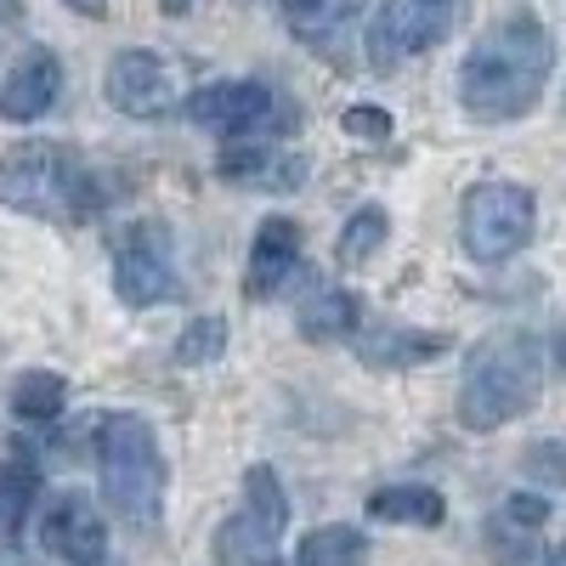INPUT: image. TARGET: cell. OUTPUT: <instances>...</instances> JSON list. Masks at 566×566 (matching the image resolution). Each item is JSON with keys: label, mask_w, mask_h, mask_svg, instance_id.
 Masks as SVG:
<instances>
[{"label": "cell", "mask_w": 566, "mask_h": 566, "mask_svg": "<svg viewBox=\"0 0 566 566\" xmlns=\"http://www.w3.org/2000/svg\"><path fill=\"white\" fill-rule=\"evenodd\" d=\"M533 227H538V199H533V187H522V181H476L464 193L459 239H464L470 261L499 266L510 255H522L527 239H533Z\"/></svg>", "instance_id": "cell-5"}, {"label": "cell", "mask_w": 566, "mask_h": 566, "mask_svg": "<svg viewBox=\"0 0 566 566\" xmlns=\"http://www.w3.org/2000/svg\"><path fill=\"white\" fill-rule=\"evenodd\" d=\"M227 352V323L221 317H193V323H187L181 328V335H176V363L181 368H205V363H216Z\"/></svg>", "instance_id": "cell-24"}, {"label": "cell", "mask_w": 566, "mask_h": 566, "mask_svg": "<svg viewBox=\"0 0 566 566\" xmlns=\"http://www.w3.org/2000/svg\"><path fill=\"white\" fill-rule=\"evenodd\" d=\"M295 566H368V538L357 527H317L301 538Z\"/></svg>", "instance_id": "cell-22"}, {"label": "cell", "mask_w": 566, "mask_h": 566, "mask_svg": "<svg viewBox=\"0 0 566 566\" xmlns=\"http://www.w3.org/2000/svg\"><path fill=\"white\" fill-rule=\"evenodd\" d=\"M63 7H74L80 18H108V0H63Z\"/></svg>", "instance_id": "cell-27"}, {"label": "cell", "mask_w": 566, "mask_h": 566, "mask_svg": "<svg viewBox=\"0 0 566 566\" xmlns=\"http://www.w3.org/2000/svg\"><path fill=\"white\" fill-rule=\"evenodd\" d=\"M522 464H527V476H533V482H544V488H566V442H533V448L522 453Z\"/></svg>", "instance_id": "cell-25"}, {"label": "cell", "mask_w": 566, "mask_h": 566, "mask_svg": "<svg viewBox=\"0 0 566 566\" xmlns=\"http://www.w3.org/2000/svg\"><path fill=\"white\" fill-rule=\"evenodd\" d=\"M114 295L125 306H165L181 295L176 250L159 221H130L114 244Z\"/></svg>", "instance_id": "cell-9"}, {"label": "cell", "mask_w": 566, "mask_h": 566, "mask_svg": "<svg viewBox=\"0 0 566 566\" xmlns=\"http://www.w3.org/2000/svg\"><path fill=\"white\" fill-rule=\"evenodd\" d=\"M159 7H165L170 18H187V12H193V0H159Z\"/></svg>", "instance_id": "cell-28"}, {"label": "cell", "mask_w": 566, "mask_h": 566, "mask_svg": "<svg viewBox=\"0 0 566 566\" xmlns=\"http://www.w3.org/2000/svg\"><path fill=\"white\" fill-rule=\"evenodd\" d=\"M40 504V470L29 459H0V544H18Z\"/></svg>", "instance_id": "cell-19"}, {"label": "cell", "mask_w": 566, "mask_h": 566, "mask_svg": "<svg viewBox=\"0 0 566 566\" xmlns=\"http://www.w3.org/2000/svg\"><path fill=\"white\" fill-rule=\"evenodd\" d=\"M442 352H448V335H437V328L380 323V328H363L357 335V357L368 368H413V363H431Z\"/></svg>", "instance_id": "cell-17"}, {"label": "cell", "mask_w": 566, "mask_h": 566, "mask_svg": "<svg viewBox=\"0 0 566 566\" xmlns=\"http://www.w3.org/2000/svg\"><path fill=\"white\" fill-rule=\"evenodd\" d=\"M340 130H346V136H363V142H386V136H391V114L363 103V108H346V114H340Z\"/></svg>", "instance_id": "cell-26"}, {"label": "cell", "mask_w": 566, "mask_h": 566, "mask_svg": "<svg viewBox=\"0 0 566 566\" xmlns=\"http://www.w3.org/2000/svg\"><path fill=\"white\" fill-rule=\"evenodd\" d=\"M57 91H63V63L57 52H45V45H34V52H23L7 74V85H0V114L29 125L40 114L57 108Z\"/></svg>", "instance_id": "cell-15"}, {"label": "cell", "mask_w": 566, "mask_h": 566, "mask_svg": "<svg viewBox=\"0 0 566 566\" xmlns=\"http://www.w3.org/2000/svg\"><path fill=\"white\" fill-rule=\"evenodd\" d=\"M97 476L103 499L125 527H154L165 504V453L142 413H108L97 431Z\"/></svg>", "instance_id": "cell-4"}, {"label": "cell", "mask_w": 566, "mask_h": 566, "mask_svg": "<svg viewBox=\"0 0 566 566\" xmlns=\"http://www.w3.org/2000/svg\"><path fill=\"white\" fill-rule=\"evenodd\" d=\"M368 515L374 522H397V527H442L448 522V504L437 488H419V482H402V488H380L368 499Z\"/></svg>", "instance_id": "cell-20"}, {"label": "cell", "mask_w": 566, "mask_h": 566, "mask_svg": "<svg viewBox=\"0 0 566 566\" xmlns=\"http://www.w3.org/2000/svg\"><path fill=\"white\" fill-rule=\"evenodd\" d=\"M380 244H386V210H357L346 227H340V261L346 266H368L374 255H380Z\"/></svg>", "instance_id": "cell-23"}, {"label": "cell", "mask_w": 566, "mask_h": 566, "mask_svg": "<svg viewBox=\"0 0 566 566\" xmlns=\"http://www.w3.org/2000/svg\"><path fill=\"white\" fill-rule=\"evenodd\" d=\"M216 170L227 181H255V187H295V181H306V159L283 154L277 142H227Z\"/></svg>", "instance_id": "cell-16"}, {"label": "cell", "mask_w": 566, "mask_h": 566, "mask_svg": "<svg viewBox=\"0 0 566 566\" xmlns=\"http://www.w3.org/2000/svg\"><path fill=\"white\" fill-rule=\"evenodd\" d=\"M103 91H108V103H114L125 119H165L170 103H176V74H170L154 52L130 45V52H114V57H108Z\"/></svg>", "instance_id": "cell-10"}, {"label": "cell", "mask_w": 566, "mask_h": 566, "mask_svg": "<svg viewBox=\"0 0 566 566\" xmlns=\"http://www.w3.org/2000/svg\"><path fill=\"white\" fill-rule=\"evenodd\" d=\"M555 69V40L533 12H510L499 18L459 69V103L470 119L482 125H504V119H522L538 108L544 85Z\"/></svg>", "instance_id": "cell-1"}, {"label": "cell", "mask_w": 566, "mask_h": 566, "mask_svg": "<svg viewBox=\"0 0 566 566\" xmlns=\"http://www.w3.org/2000/svg\"><path fill=\"white\" fill-rule=\"evenodd\" d=\"M108 199V187L97 181L80 154H69L63 142H18L0 154V205L18 216L40 221H85L97 216Z\"/></svg>", "instance_id": "cell-2"}, {"label": "cell", "mask_w": 566, "mask_h": 566, "mask_svg": "<svg viewBox=\"0 0 566 566\" xmlns=\"http://www.w3.org/2000/svg\"><path fill=\"white\" fill-rule=\"evenodd\" d=\"M301 272V227L290 216H272L255 227L250 244V272H244V295L250 301H272L290 290V277Z\"/></svg>", "instance_id": "cell-14"}, {"label": "cell", "mask_w": 566, "mask_h": 566, "mask_svg": "<svg viewBox=\"0 0 566 566\" xmlns=\"http://www.w3.org/2000/svg\"><path fill=\"white\" fill-rule=\"evenodd\" d=\"M69 402V380L57 368H29L18 374V386H12V419L23 424H52Z\"/></svg>", "instance_id": "cell-21"}, {"label": "cell", "mask_w": 566, "mask_h": 566, "mask_svg": "<svg viewBox=\"0 0 566 566\" xmlns=\"http://www.w3.org/2000/svg\"><path fill=\"white\" fill-rule=\"evenodd\" d=\"M187 119L221 142H277L290 136L295 108L261 80H216L187 97Z\"/></svg>", "instance_id": "cell-6"}, {"label": "cell", "mask_w": 566, "mask_h": 566, "mask_svg": "<svg viewBox=\"0 0 566 566\" xmlns=\"http://www.w3.org/2000/svg\"><path fill=\"white\" fill-rule=\"evenodd\" d=\"M544 391V346L527 328H504L482 340L464 363L459 380V419L464 431H499V424L522 419Z\"/></svg>", "instance_id": "cell-3"}, {"label": "cell", "mask_w": 566, "mask_h": 566, "mask_svg": "<svg viewBox=\"0 0 566 566\" xmlns=\"http://www.w3.org/2000/svg\"><path fill=\"white\" fill-rule=\"evenodd\" d=\"M290 527V499L272 464H250L244 470V510L221 522L216 533V560L221 566H272L277 560V538Z\"/></svg>", "instance_id": "cell-7"}, {"label": "cell", "mask_w": 566, "mask_h": 566, "mask_svg": "<svg viewBox=\"0 0 566 566\" xmlns=\"http://www.w3.org/2000/svg\"><path fill=\"white\" fill-rule=\"evenodd\" d=\"M40 544L69 566H108V527L85 493H57L40 515Z\"/></svg>", "instance_id": "cell-11"}, {"label": "cell", "mask_w": 566, "mask_h": 566, "mask_svg": "<svg viewBox=\"0 0 566 566\" xmlns=\"http://www.w3.org/2000/svg\"><path fill=\"white\" fill-rule=\"evenodd\" d=\"M283 29L323 63H346L357 34V0H283Z\"/></svg>", "instance_id": "cell-13"}, {"label": "cell", "mask_w": 566, "mask_h": 566, "mask_svg": "<svg viewBox=\"0 0 566 566\" xmlns=\"http://www.w3.org/2000/svg\"><path fill=\"white\" fill-rule=\"evenodd\" d=\"M306 283L312 290L301 295V312H295L301 335L306 340H346V335H357V295L340 290V283H317V277H306Z\"/></svg>", "instance_id": "cell-18"}, {"label": "cell", "mask_w": 566, "mask_h": 566, "mask_svg": "<svg viewBox=\"0 0 566 566\" xmlns=\"http://www.w3.org/2000/svg\"><path fill=\"white\" fill-rule=\"evenodd\" d=\"M464 0H380V12L368 23V63L391 74L408 57H424L431 45L453 34Z\"/></svg>", "instance_id": "cell-8"}, {"label": "cell", "mask_w": 566, "mask_h": 566, "mask_svg": "<svg viewBox=\"0 0 566 566\" xmlns=\"http://www.w3.org/2000/svg\"><path fill=\"white\" fill-rule=\"evenodd\" d=\"M538 566H566V549H544V560Z\"/></svg>", "instance_id": "cell-29"}, {"label": "cell", "mask_w": 566, "mask_h": 566, "mask_svg": "<svg viewBox=\"0 0 566 566\" xmlns=\"http://www.w3.org/2000/svg\"><path fill=\"white\" fill-rule=\"evenodd\" d=\"M544 527H549V499L510 493L488 515V527H482L493 566H533V560H544Z\"/></svg>", "instance_id": "cell-12"}]
</instances>
